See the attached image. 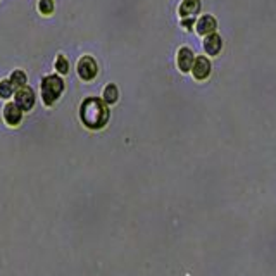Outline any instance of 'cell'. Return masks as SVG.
Listing matches in <instances>:
<instances>
[{
	"instance_id": "6da1fadb",
	"label": "cell",
	"mask_w": 276,
	"mask_h": 276,
	"mask_svg": "<svg viewBox=\"0 0 276 276\" xmlns=\"http://www.w3.org/2000/svg\"><path fill=\"white\" fill-rule=\"evenodd\" d=\"M105 100H100L97 97H90L81 104L79 116L86 128L90 130H100L109 121V107L105 105Z\"/></svg>"
},
{
	"instance_id": "7a4b0ae2",
	"label": "cell",
	"mask_w": 276,
	"mask_h": 276,
	"mask_svg": "<svg viewBox=\"0 0 276 276\" xmlns=\"http://www.w3.org/2000/svg\"><path fill=\"white\" fill-rule=\"evenodd\" d=\"M62 90H64V81L59 76H47V78H43V81H41V97H43V102L47 105H52L61 97Z\"/></svg>"
},
{
	"instance_id": "3957f363",
	"label": "cell",
	"mask_w": 276,
	"mask_h": 276,
	"mask_svg": "<svg viewBox=\"0 0 276 276\" xmlns=\"http://www.w3.org/2000/svg\"><path fill=\"white\" fill-rule=\"evenodd\" d=\"M78 74L81 76L83 79H86V81H90V79L95 78L97 74V62L93 57H90V55H85V57L79 59L78 62Z\"/></svg>"
},
{
	"instance_id": "277c9868",
	"label": "cell",
	"mask_w": 276,
	"mask_h": 276,
	"mask_svg": "<svg viewBox=\"0 0 276 276\" xmlns=\"http://www.w3.org/2000/svg\"><path fill=\"white\" fill-rule=\"evenodd\" d=\"M193 62H195V55H193L192 48L190 47H181L178 50V55H176V64H178V69L181 72H188L192 71Z\"/></svg>"
},
{
	"instance_id": "5b68a950",
	"label": "cell",
	"mask_w": 276,
	"mask_h": 276,
	"mask_svg": "<svg viewBox=\"0 0 276 276\" xmlns=\"http://www.w3.org/2000/svg\"><path fill=\"white\" fill-rule=\"evenodd\" d=\"M192 74L195 79L199 81H204L207 76L210 74V61L206 57V55H199L193 62V68H192Z\"/></svg>"
},
{
	"instance_id": "8992f818",
	"label": "cell",
	"mask_w": 276,
	"mask_h": 276,
	"mask_svg": "<svg viewBox=\"0 0 276 276\" xmlns=\"http://www.w3.org/2000/svg\"><path fill=\"white\" fill-rule=\"evenodd\" d=\"M202 45H204V50H206V54L210 55V57H214V55L219 54L221 48H223V40H221L219 34L214 31V33H210V34H206Z\"/></svg>"
},
{
	"instance_id": "52a82bcc",
	"label": "cell",
	"mask_w": 276,
	"mask_h": 276,
	"mask_svg": "<svg viewBox=\"0 0 276 276\" xmlns=\"http://www.w3.org/2000/svg\"><path fill=\"white\" fill-rule=\"evenodd\" d=\"M216 28H217V21H216V17L210 16V14H206V16L199 17V19H197V23H195L197 33L204 34V36H206V34L214 33V31H216Z\"/></svg>"
},
{
	"instance_id": "ba28073f",
	"label": "cell",
	"mask_w": 276,
	"mask_h": 276,
	"mask_svg": "<svg viewBox=\"0 0 276 276\" xmlns=\"http://www.w3.org/2000/svg\"><path fill=\"white\" fill-rule=\"evenodd\" d=\"M16 104L23 110H30L34 105V93L31 88H19L16 92Z\"/></svg>"
},
{
	"instance_id": "9c48e42d",
	"label": "cell",
	"mask_w": 276,
	"mask_h": 276,
	"mask_svg": "<svg viewBox=\"0 0 276 276\" xmlns=\"http://www.w3.org/2000/svg\"><path fill=\"white\" fill-rule=\"evenodd\" d=\"M21 107L17 105L16 102L14 104H7L5 109H3V119H5L7 124H10V126H17V124L21 123Z\"/></svg>"
},
{
	"instance_id": "30bf717a",
	"label": "cell",
	"mask_w": 276,
	"mask_h": 276,
	"mask_svg": "<svg viewBox=\"0 0 276 276\" xmlns=\"http://www.w3.org/2000/svg\"><path fill=\"white\" fill-rule=\"evenodd\" d=\"M200 12V0H183L179 3V16L195 17Z\"/></svg>"
},
{
	"instance_id": "8fae6325",
	"label": "cell",
	"mask_w": 276,
	"mask_h": 276,
	"mask_svg": "<svg viewBox=\"0 0 276 276\" xmlns=\"http://www.w3.org/2000/svg\"><path fill=\"white\" fill-rule=\"evenodd\" d=\"M10 83H12L14 90L23 88V86L26 85V74H24L23 71H14L12 74H10Z\"/></svg>"
},
{
	"instance_id": "7c38bea8",
	"label": "cell",
	"mask_w": 276,
	"mask_h": 276,
	"mask_svg": "<svg viewBox=\"0 0 276 276\" xmlns=\"http://www.w3.org/2000/svg\"><path fill=\"white\" fill-rule=\"evenodd\" d=\"M117 86L116 85H107L105 88H104V100H105L107 104H114L117 100Z\"/></svg>"
},
{
	"instance_id": "4fadbf2b",
	"label": "cell",
	"mask_w": 276,
	"mask_h": 276,
	"mask_svg": "<svg viewBox=\"0 0 276 276\" xmlns=\"http://www.w3.org/2000/svg\"><path fill=\"white\" fill-rule=\"evenodd\" d=\"M12 92H14V86L10 81L0 83V97H2V99H9V97L12 95Z\"/></svg>"
},
{
	"instance_id": "5bb4252c",
	"label": "cell",
	"mask_w": 276,
	"mask_h": 276,
	"mask_svg": "<svg viewBox=\"0 0 276 276\" xmlns=\"http://www.w3.org/2000/svg\"><path fill=\"white\" fill-rule=\"evenodd\" d=\"M55 69H57L61 74H66V72L69 71V64H68V61H66V57L59 55L57 61H55Z\"/></svg>"
},
{
	"instance_id": "9a60e30c",
	"label": "cell",
	"mask_w": 276,
	"mask_h": 276,
	"mask_svg": "<svg viewBox=\"0 0 276 276\" xmlns=\"http://www.w3.org/2000/svg\"><path fill=\"white\" fill-rule=\"evenodd\" d=\"M38 7H40L41 14H52V10H54V2H52V0H40Z\"/></svg>"
},
{
	"instance_id": "2e32d148",
	"label": "cell",
	"mask_w": 276,
	"mask_h": 276,
	"mask_svg": "<svg viewBox=\"0 0 276 276\" xmlns=\"http://www.w3.org/2000/svg\"><path fill=\"white\" fill-rule=\"evenodd\" d=\"M197 21H195V17H183V21H181V26L185 28V30H192L193 28V24H195Z\"/></svg>"
}]
</instances>
